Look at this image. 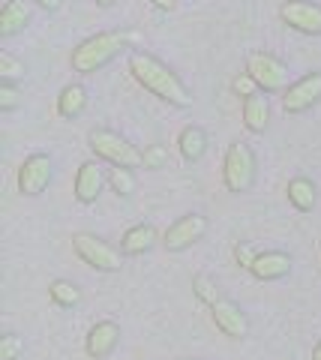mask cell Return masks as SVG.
Masks as SVG:
<instances>
[{
    "label": "cell",
    "instance_id": "30",
    "mask_svg": "<svg viewBox=\"0 0 321 360\" xmlns=\"http://www.w3.org/2000/svg\"><path fill=\"white\" fill-rule=\"evenodd\" d=\"M39 9H46V13H58V9L63 6V0H33Z\"/></svg>",
    "mask_w": 321,
    "mask_h": 360
},
{
    "label": "cell",
    "instance_id": "2",
    "mask_svg": "<svg viewBox=\"0 0 321 360\" xmlns=\"http://www.w3.org/2000/svg\"><path fill=\"white\" fill-rule=\"evenodd\" d=\"M124 49H126V33H120V30L93 33V37H87L84 42H79L72 49L70 66H72V72H79V75H93L99 70H105Z\"/></svg>",
    "mask_w": 321,
    "mask_h": 360
},
{
    "label": "cell",
    "instance_id": "29",
    "mask_svg": "<svg viewBox=\"0 0 321 360\" xmlns=\"http://www.w3.org/2000/svg\"><path fill=\"white\" fill-rule=\"evenodd\" d=\"M256 255H258V252H252L249 246H237V250H235V258L240 262V267H247V270H249L252 262H256Z\"/></svg>",
    "mask_w": 321,
    "mask_h": 360
},
{
    "label": "cell",
    "instance_id": "3",
    "mask_svg": "<svg viewBox=\"0 0 321 360\" xmlns=\"http://www.w3.org/2000/svg\"><path fill=\"white\" fill-rule=\"evenodd\" d=\"M87 148L93 150L99 162H108L112 168H141V150L114 129H91L87 132Z\"/></svg>",
    "mask_w": 321,
    "mask_h": 360
},
{
    "label": "cell",
    "instance_id": "6",
    "mask_svg": "<svg viewBox=\"0 0 321 360\" xmlns=\"http://www.w3.org/2000/svg\"><path fill=\"white\" fill-rule=\"evenodd\" d=\"M247 72L256 78L261 94H285L289 90V66L270 51H252L247 58Z\"/></svg>",
    "mask_w": 321,
    "mask_h": 360
},
{
    "label": "cell",
    "instance_id": "13",
    "mask_svg": "<svg viewBox=\"0 0 321 360\" xmlns=\"http://www.w3.org/2000/svg\"><path fill=\"white\" fill-rule=\"evenodd\" d=\"M120 342V324L112 319L96 321L84 336V354L91 360H105Z\"/></svg>",
    "mask_w": 321,
    "mask_h": 360
},
{
    "label": "cell",
    "instance_id": "23",
    "mask_svg": "<svg viewBox=\"0 0 321 360\" xmlns=\"http://www.w3.org/2000/svg\"><path fill=\"white\" fill-rule=\"evenodd\" d=\"M169 148L165 144H148L145 150H141V165L150 168V172H162V168H169Z\"/></svg>",
    "mask_w": 321,
    "mask_h": 360
},
{
    "label": "cell",
    "instance_id": "20",
    "mask_svg": "<svg viewBox=\"0 0 321 360\" xmlns=\"http://www.w3.org/2000/svg\"><path fill=\"white\" fill-rule=\"evenodd\" d=\"M289 201H291V207L294 210H301V213H309L315 207V198H318V189H315V184L309 177H294V180H289Z\"/></svg>",
    "mask_w": 321,
    "mask_h": 360
},
{
    "label": "cell",
    "instance_id": "10",
    "mask_svg": "<svg viewBox=\"0 0 321 360\" xmlns=\"http://www.w3.org/2000/svg\"><path fill=\"white\" fill-rule=\"evenodd\" d=\"M321 103V72H306L303 78L289 84L282 94V111L285 115H303L313 105Z\"/></svg>",
    "mask_w": 321,
    "mask_h": 360
},
{
    "label": "cell",
    "instance_id": "25",
    "mask_svg": "<svg viewBox=\"0 0 321 360\" xmlns=\"http://www.w3.org/2000/svg\"><path fill=\"white\" fill-rule=\"evenodd\" d=\"M21 354H25V340L18 333L0 336V360H18Z\"/></svg>",
    "mask_w": 321,
    "mask_h": 360
},
{
    "label": "cell",
    "instance_id": "22",
    "mask_svg": "<svg viewBox=\"0 0 321 360\" xmlns=\"http://www.w3.org/2000/svg\"><path fill=\"white\" fill-rule=\"evenodd\" d=\"M108 186H112L114 195L129 198L132 193H136V186H138L136 172H132V168H112V172H108Z\"/></svg>",
    "mask_w": 321,
    "mask_h": 360
},
{
    "label": "cell",
    "instance_id": "9",
    "mask_svg": "<svg viewBox=\"0 0 321 360\" xmlns=\"http://www.w3.org/2000/svg\"><path fill=\"white\" fill-rule=\"evenodd\" d=\"M280 18L303 37H321V4L315 0H285L280 6Z\"/></svg>",
    "mask_w": 321,
    "mask_h": 360
},
{
    "label": "cell",
    "instance_id": "31",
    "mask_svg": "<svg viewBox=\"0 0 321 360\" xmlns=\"http://www.w3.org/2000/svg\"><path fill=\"white\" fill-rule=\"evenodd\" d=\"M150 4L157 6L159 13H174V9H177V4H181V0H150Z\"/></svg>",
    "mask_w": 321,
    "mask_h": 360
},
{
    "label": "cell",
    "instance_id": "14",
    "mask_svg": "<svg viewBox=\"0 0 321 360\" xmlns=\"http://www.w3.org/2000/svg\"><path fill=\"white\" fill-rule=\"evenodd\" d=\"M249 274L258 279V283H280L291 274V255L270 250V252H258L256 262L249 264Z\"/></svg>",
    "mask_w": 321,
    "mask_h": 360
},
{
    "label": "cell",
    "instance_id": "17",
    "mask_svg": "<svg viewBox=\"0 0 321 360\" xmlns=\"http://www.w3.org/2000/svg\"><path fill=\"white\" fill-rule=\"evenodd\" d=\"M268 123H270V103H268V96L258 94V96L243 99V127H247L252 135H261L264 129H268Z\"/></svg>",
    "mask_w": 321,
    "mask_h": 360
},
{
    "label": "cell",
    "instance_id": "4",
    "mask_svg": "<svg viewBox=\"0 0 321 360\" xmlns=\"http://www.w3.org/2000/svg\"><path fill=\"white\" fill-rule=\"evenodd\" d=\"M256 174H258V162L249 144H243V141L228 144L225 160H223V184L228 193H235V195L249 193L256 186Z\"/></svg>",
    "mask_w": 321,
    "mask_h": 360
},
{
    "label": "cell",
    "instance_id": "27",
    "mask_svg": "<svg viewBox=\"0 0 321 360\" xmlns=\"http://www.w3.org/2000/svg\"><path fill=\"white\" fill-rule=\"evenodd\" d=\"M231 90H235L237 96H243V99H249V96H258V94H261V87L256 84V78H252L249 72H240L235 82H231Z\"/></svg>",
    "mask_w": 321,
    "mask_h": 360
},
{
    "label": "cell",
    "instance_id": "33",
    "mask_svg": "<svg viewBox=\"0 0 321 360\" xmlns=\"http://www.w3.org/2000/svg\"><path fill=\"white\" fill-rule=\"evenodd\" d=\"M313 360H321V340H318V345L313 348Z\"/></svg>",
    "mask_w": 321,
    "mask_h": 360
},
{
    "label": "cell",
    "instance_id": "15",
    "mask_svg": "<svg viewBox=\"0 0 321 360\" xmlns=\"http://www.w3.org/2000/svg\"><path fill=\"white\" fill-rule=\"evenodd\" d=\"M33 21V9L27 0H6L0 9V39H13Z\"/></svg>",
    "mask_w": 321,
    "mask_h": 360
},
{
    "label": "cell",
    "instance_id": "24",
    "mask_svg": "<svg viewBox=\"0 0 321 360\" xmlns=\"http://www.w3.org/2000/svg\"><path fill=\"white\" fill-rule=\"evenodd\" d=\"M25 72H27V66H25V60H18V58H13V54H0V78L4 82H18V78H25Z\"/></svg>",
    "mask_w": 321,
    "mask_h": 360
},
{
    "label": "cell",
    "instance_id": "18",
    "mask_svg": "<svg viewBox=\"0 0 321 360\" xmlns=\"http://www.w3.org/2000/svg\"><path fill=\"white\" fill-rule=\"evenodd\" d=\"M84 108H87V90H84V84L72 82V84H66L60 94H58V115H60L63 120L81 117Z\"/></svg>",
    "mask_w": 321,
    "mask_h": 360
},
{
    "label": "cell",
    "instance_id": "28",
    "mask_svg": "<svg viewBox=\"0 0 321 360\" xmlns=\"http://www.w3.org/2000/svg\"><path fill=\"white\" fill-rule=\"evenodd\" d=\"M192 288H195V295L207 303V307H214V303L219 300L216 291H214V283H210L207 276H195V279H192Z\"/></svg>",
    "mask_w": 321,
    "mask_h": 360
},
{
    "label": "cell",
    "instance_id": "21",
    "mask_svg": "<svg viewBox=\"0 0 321 360\" xmlns=\"http://www.w3.org/2000/svg\"><path fill=\"white\" fill-rule=\"evenodd\" d=\"M48 297L54 307H60V309H72V307H79L81 303V288L70 283V279H54V283L48 285Z\"/></svg>",
    "mask_w": 321,
    "mask_h": 360
},
{
    "label": "cell",
    "instance_id": "16",
    "mask_svg": "<svg viewBox=\"0 0 321 360\" xmlns=\"http://www.w3.org/2000/svg\"><path fill=\"white\" fill-rule=\"evenodd\" d=\"M159 240L162 238L157 234V229H153L150 222H138V225H132V229L124 231V238H120V252L124 255H145Z\"/></svg>",
    "mask_w": 321,
    "mask_h": 360
},
{
    "label": "cell",
    "instance_id": "5",
    "mask_svg": "<svg viewBox=\"0 0 321 360\" xmlns=\"http://www.w3.org/2000/svg\"><path fill=\"white\" fill-rule=\"evenodd\" d=\"M72 250L87 267H93L96 274H117V270L124 267V252L108 240L96 238V234H87V231L72 234Z\"/></svg>",
    "mask_w": 321,
    "mask_h": 360
},
{
    "label": "cell",
    "instance_id": "8",
    "mask_svg": "<svg viewBox=\"0 0 321 360\" xmlns=\"http://www.w3.org/2000/svg\"><path fill=\"white\" fill-rule=\"evenodd\" d=\"M207 234V217H202V213H186V217L174 219L169 229H165L162 234V246L169 252H183L190 250L192 243H198Z\"/></svg>",
    "mask_w": 321,
    "mask_h": 360
},
{
    "label": "cell",
    "instance_id": "26",
    "mask_svg": "<svg viewBox=\"0 0 321 360\" xmlns=\"http://www.w3.org/2000/svg\"><path fill=\"white\" fill-rule=\"evenodd\" d=\"M21 103H25V94L15 87V84H9V82H0V111H15Z\"/></svg>",
    "mask_w": 321,
    "mask_h": 360
},
{
    "label": "cell",
    "instance_id": "11",
    "mask_svg": "<svg viewBox=\"0 0 321 360\" xmlns=\"http://www.w3.org/2000/svg\"><path fill=\"white\" fill-rule=\"evenodd\" d=\"M210 319H214L216 330L223 333V336H228V340H243V336L249 333V319H247V312H243L235 300L219 297L214 307H210Z\"/></svg>",
    "mask_w": 321,
    "mask_h": 360
},
{
    "label": "cell",
    "instance_id": "32",
    "mask_svg": "<svg viewBox=\"0 0 321 360\" xmlns=\"http://www.w3.org/2000/svg\"><path fill=\"white\" fill-rule=\"evenodd\" d=\"M93 4H96L99 9H112V6L117 4V0H93Z\"/></svg>",
    "mask_w": 321,
    "mask_h": 360
},
{
    "label": "cell",
    "instance_id": "1",
    "mask_svg": "<svg viewBox=\"0 0 321 360\" xmlns=\"http://www.w3.org/2000/svg\"><path fill=\"white\" fill-rule=\"evenodd\" d=\"M129 75L138 82V87H145L148 94L162 99V103H169L174 108L192 105V94H190V87L181 82V75H177L169 63L153 58L150 51H129Z\"/></svg>",
    "mask_w": 321,
    "mask_h": 360
},
{
    "label": "cell",
    "instance_id": "7",
    "mask_svg": "<svg viewBox=\"0 0 321 360\" xmlns=\"http://www.w3.org/2000/svg\"><path fill=\"white\" fill-rule=\"evenodd\" d=\"M54 174L51 156L48 153H30L25 162L18 165V193L25 198H37L48 189Z\"/></svg>",
    "mask_w": 321,
    "mask_h": 360
},
{
    "label": "cell",
    "instance_id": "19",
    "mask_svg": "<svg viewBox=\"0 0 321 360\" xmlns=\"http://www.w3.org/2000/svg\"><path fill=\"white\" fill-rule=\"evenodd\" d=\"M177 150H181L183 162H198L207 153V132L202 127H183L177 135Z\"/></svg>",
    "mask_w": 321,
    "mask_h": 360
},
{
    "label": "cell",
    "instance_id": "12",
    "mask_svg": "<svg viewBox=\"0 0 321 360\" xmlns=\"http://www.w3.org/2000/svg\"><path fill=\"white\" fill-rule=\"evenodd\" d=\"M108 184V174L99 160H87L79 165V174H75V189L72 195L79 205H93V201L99 198V193H103V186Z\"/></svg>",
    "mask_w": 321,
    "mask_h": 360
}]
</instances>
